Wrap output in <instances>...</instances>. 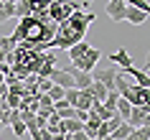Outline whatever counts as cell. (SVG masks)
I'll return each mask as SVG.
<instances>
[{
    "instance_id": "cell-1",
    "label": "cell",
    "mask_w": 150,
    "mask_h": 140,
    "mask_svg": "<svg viewBox=\"0 0 150 140\" xmlns=\"http://www.w3.org/2000/svg\"><path fill=\"white\" fill-rule=\"evenodd\" d=\"M56 28H59V23H54L48 16L46 18L28 16V18H21V23L10 33V38L16 41V46H25L33 51H48L56 36Z\"/></svg>"
},
{
    "instance_id": "cell-2",
    "label": "cell",
    "mask_w": 150,
    "mask_h": 140,
    "mask_svg": "<svg viewBox=\"0 0 150 140\" xmlns=\"http://www.w3.org/2000/svg\"><path fill=\"white\" fill-rule=\"evenodd\" d=\"M97 21V16L92 13V10H84L79 8L76 13H71L64 23H59V28H56V36L54 41H51V48H66L69 51L74 43H79V41H84V36H87V28Z\"/></svg>"
},
{
    "instance_id": "cell-3",
    "label": "cell",
    "mask_w": 150,
    "mask_h": 140,
    "mask_svg": "<svg viewBox=\"0 0 150 140\" xmlns=\"http://www.w3.org/2000/svg\"><path fill=\"white\" fill-rule=\"evenodd\" d=\"M79 8H89V3H74V0H66V3H51V8H48V18L54 21V23H64L71 13H76Z\"/></svg>"
},
{
    "instance_id": "cell-4",
    "label": "cell",
    "mask_w": 150,
    "mask_h": 140,
    "mask_svg": "<svg viewBox=\"0 0 150 140\" xmlns=\"http://www.w3.org/2000/svg\"><path fill=\"white\" fill-rule=\"evenodd\" d=\"M120 74V66L115 64H107V66H94L92 69V82H99V84L107 87V92H115V79Z\"/></svg>"
},
{
    "instance_id": "cell-5",
    "label": "cell",
    "mask_w": 150,
    "mask_h": 140,
    "mask_svg": "<svg viewBox=\"0 0 150 140\" xmlns=\"http://www.w3.org/2000/svg\"><path fill=\"white\" fill-rule=\"evenodd\" d=\"M99 59H102V51H99V48H94V46H89L87 51L79 56V59H74V61H71V66H76L79 71H87V74H92V69L99 64Z\"/></svg>"
},
{
    "instance_id": "cell-6",
    "label": "cell",
    "mask_w": 150,
    "mask_h": 140,
    "mask_svg": "<svg viewBox=\"0 0 150 140\" xmlns=\"http://www.w3.org/2000/svg\"><path fill=\"white\" fill-rule=\"evenodd\" d=\"M120 97H122V99H127L132 107H142V104H148V102H150V89L137 87V84H130L125 92L120 94Z\"/></svg>"
},
{
    "instance_id": "cell-7",
    "label": "cell",
    "mask_w": 150,
    "mask_h": 140,
    "mask_svg": "<svg viewBox=\"0 0 150 140\" xmlns=\"http://www.w3.org/2000/svg\"><path fill=\"white\" fill-rule=\"evenodd\" d=\"M104 13H107L110 21H115V23L125 21V16H127V0H110L107 8H104Z\"/></svg>"
},
{
    "instance_id": "cell-8",
    "label": "cell",
    "mask_w": 150,
    "mask_h": 140,
    "mask_svg": "<svg viewBox=\"0 0 150 140\" xmlns=\"http://www.w3.org/2000/svg\"><path fill=\"white\" fill-rule=\"evenodd\" d=\"M28 3V13L36 18H46L48 8H51V0H25Z\"/></svg>"
},
{
    "instance_id": "cell-9",
    "label": "cell",
    "mask_w": 150,
    "mask_h": 140,
    "mask_svg": "<svg viewBox=\"0 0 150 140\" xmlns=\"http://www.w3.org/2000/svg\"><path fill=\"white\" fill-rule=\"evenodd\" d=\"M107 59H110V64H115V66H120V69L132 66V59H130V54H127V48H117V51L110 54Z\"/></svg>"
},
{
    "instance_id": "cell-10",
    "label": "cell",
    "mask_w": 150,
    "mask_h": 140,
    "mask_svg": "<svg viewBox=\"0 0 150 140\" xmlns=\"http://www.w3.org/2000/svg\"><path fill=\"white\" fill-rule=\"evenodd\" d=\"M66 71H69L71 79L76 82V89H87V87L92 84V74H87V71H79L76 66H69Z\"/></svg>"
},
{
    "instance_id": "cell-11",
    "label": "cell",
    "mask_w": 150,
    "mask_h": 140,
    "mask_svg": "<svg viewBox=\"0 0 150 140\" xmlns=\"http://www.w3.org/2000/svg\"><path fill=\"white\" fill-rule=\"evenodd\" d=\"M54 112L61 117V120H69V117H74V112H76V109L71 107L66 99H59V102H54Z\"/></svg>"
},
{
    "instance_id": "cell-12",
    "label": "cell",
    "mask_w": 150,
    "mask_h": 140,
    "mask_svg": "<svg viewBox=\"0 0 150 140\" xmlns=\"http://www.w3.org/2000/svg\"><path fill=\"white\" fill-rule=\"evenodd\" d=\"M148 13H142V10H137V8H130V5H127V16H125V21H130V23L132 26H142L145 23V21H148Z\"/></svg>"
},
{
    "instance_id": "cell-13",
    "label": "cell",
    "mask_w": 150,
    "mask_h": 140,
    "mask_svg": "<svg viewBox=\"0 0 150 140\" xmlns=\"http://www.w3.org/2000/svg\"><path fill=\"white\" fill-rule=\"evenodd\" d=\"M61 127H64V132H69V135H74V132L84 130V122H79V120H74V117H69V120H61Z\"/></svg>"
},
{
    "instance_id": "cell-14",
    "label": "cell",
    "mask_w": 150,
    "mask_h": 140,
    "mask_svg": "<svg viewBox=\"0 0 150 140\" xmlns=\"http://www.w3.org/2000/svg\"><path fill=\"white\" fill-rule=\"evenodd\" d=\"M89 92H92V97H94V99H99V102H104L107 99V87L104 84H99V82H92V84H89Z\"/></svg>"
},
{
    "instance_id": "cell-15",
    "label": "cell",
    "mask_w": 150,
    "mask_h": 140,
    "mask_svg": "<svg viewBox=\"0 0 150 140\" xmlns=\"http://www.w3.org/2000/svg\"><path fill=\"white\" fill-rule=\"evenodd\" d=\"M125 140H150V125H142V127H135Z\"/></svg>"
},
{
    "instance_id": "cell-16",
    "label": "cell",
    "mask_w": 150,
    "mask_h": 140,
    "mask_svg": "<svg viewBox=\"0 0 150 140\" xmlns=\"http://www.w3.org/2000/svg\"><path fill=\"white\" fill-rule=\"evenodd\" d=\"M8 18H16V5L13 3H0V23H5Z\"/></svg>"
},
{
    "instance_id": "cell-17",
    "label": "cell",
    "mask_w": 150,
    "mask_h": 140,
    "mask_svg": "<svg viewBox=\"0 0 150 140\" xmlns=\"http://www.w3.org/2000/svg\"><path fill=\"white\" fill-rule=\"evenodd\" d=\"M115 109H117V115L122 117V120H127V117H130V112H132V104H130L127 99H122V97H120L117 104H115Z\"/></svg>"
},
{
    "instance_id": "cell-18",
    "label": "cell",
    "mask_w": 150,
    "mask_h": 140,
    "mask_svg": "<svg viewBox=\"0 0 150 140\" xmlns=\"http://www.w3.org/2000/svg\"><path fill=\"white\" fill-rule=\"evenodd\" d=\"M87 48H89V43H87V41H79V43H74V46L69 48V59H71V61H74V59H79V56L84 54Z\"/></svg>"
},
{
    "instance_id": "cell-19",
    "label": "cell",
    "mask_w": 150,
    "mask_h": 140,
    "mask_svg": "<svg viewBox=\"0 0 150 140\" xmlns=\"http://www.w3.org/2000/svg\"><path fill=\"white\" fill-rule=\"evenodd\" d=\"M130 132H132V127H130V125H127V122H122V125H120V127H117V130H115V132H112V135H110V138H115V140H125L127 135H130Z\"/></svg>"
},
{
    "instance_id": "cell-20",
    "label": "cell",
    "mask_w": 150,
    "mask_h": 140,
    "mask_svg": "<svg viewBox=\"0 0 150 140\" xmlns=\"http://www.w3.org/2000/svg\"><path fill=\"white\" fill-rule=\"evenodd\" d=\"M0 51H3V54L16 51V41L10 38V36H0Z\"/></svg>"
},
{
    "instance_id": "cell-21",
    "label": "cell",
    "mask_w": 150,
    "mask_h": 140,
    "mask_svg": "<svg viewBox=\"0 0 150 140\" xmlns=\"http://www.w3.org/2000/svg\"><path fill=\"white\" fill-rule=\"evenodd\" d=\"M51 87H54V82H51V79H41V77H38L36 92H38V94H48V92H51Z\"/></svg>"
},
{
    "instance_id": "cell-22",
    "label": "cell",
    "mask_w": 150,
    "mask_h": 140,
    "mask_svg": "<svg viewBox=\"0 0 150 140\" xmlns=\"http://www.w3.org/2000/svg\"><path fill=\"white\" fill-rule=\"evenodd\" d=\"M10 127H13V135H16V138H23L25 132H28V130H25V122H23V120H16Z\"/></svg>"
},
{
    "instance_id": "cell-23",
    "label": "cell",
    "mask_w": 150,
    "mask_h": 140,
    "mask_svg": "<svg viewBox=\"0 0 150 140\" xmlns=\"http://www.w3.org/2000/svg\"><path fill=\"white\" fill-rule=\"evenodd\" d=\"M48 97H51V99L54 102H59V99H64V97H66V89H61V87H51V92H48Z\"/></svg>"
},
{
    "instance_id": "cell-24",
    "label": "cell",
    "mask_w": 150,
    "mask_h": 140,
    "mask_svg": "<svg viewBox=\"0 0 150 140\" xmlns=\"http://www.w3.org/2000/svg\"><path fill=\"white\" fill-rule=\"evenodd\" d=\"M38 104L41 107H54V99H51L48 94H38Z\"/></svg>"
},
{
    "instance_id": "cell-25",
    "label": "cell",
    "mask_w": 150,
    "mask_h": 140,
    "mask_svg": "<svg viewBox=\"0 0 150 140\" xmlns=\"http://www.w3.org/2000/svg\"><path fill=\"white\" fill-rule=\"evenodd\" d=\"M38 117H43V120H48V117L54 115V107H38V112H36Z\"/></svg>"
},
{
    "instance_id": "cell-26",
    "label": "cell",
    "mask_w": 150,
    "mask_h": 140,
    "mask_svg": "<svg viewBox=\"0 0 150 140\" xmlns=\"http://www.w3.org/2000/svg\"><path fill=\"white\" fill-rule=\"evenodd\" d=\"M64 140H74V135H69V132H64Z\"/></svg>"
},
{
    "instance_id": "cell-27",
    "label": "cell",
    "mask_w": 150,
    "mask_h": 140,
    "mask_svg": "<svg viewBox=\"0 0 150 140\" xmlns=\"http://www.w3.org/2000/svg\"><path fill=\"white\" fill-rule=\"evenodd\" d=\"M145 66H150V54H148V59H145ZM145 66H142V69H145Z\"/></svg>"
},
{
    "instance_id": "cell-28",
    "label": "cell",
    "mask_w": 150,
    "mask_h": 140,
    "mask_svg": "<svg viewBox=\"0 0 150 140\" xmlns=\"http://www.w3.org/2000/svg\"><path fill=\"white\" fill-rule=\"evenodd\" d=\"M0 3H13V5H16V3H18V0H0Z\"/></svg>"
},
{
    "instance_id": "cell-29",
    "label": "cell",
    "mask_w": 150,
    "mask_h": 140,
    "mask_svg": "<svg viewBox=\"0 0 150 140\" xmlns=\"http://www.w3.org/2000/svg\"><path fill=\"white\" fill-rule=\"evenodd\" d=\"M142 71H145V74H148V77H150V66H145V69H142Z\"/></svg>"
},
{
    "instance_id": "cell-30",
    "label": "cell",
    "mask_w": 150,
    "mask_h": 140,
    "mask_svg": "<svg viewBox=\"0 0 150 140\" xmlns=\"http://www.w3.org/2000/svg\"><path fill=\"white\" fill-rule=\"evenodd\" d=\"M145 125H150V112H148V117H145Z\"/></svg>"
},
{
    "instance_id": "cell-31",
    "label": "cell",
    "mask_w": 150,
    "mask_h": 140,
    "mask_svg": "<svg viewBox=\"0 0 150 140\" xmlns=\"http://www.w3.org/2000/svg\"><path fill=\"white\" fill-rule=\"evenodd\" d=\"M0 61H5V54H3V51H0Z\"/></svg>"
},
{
    "instance_id": "cell-32",
    "label": "cell",
    "mask_w": 150,
    "mask_h": 140,
    "mask_svg": "<svg viewBox=\"0 0 150 140\" xmlns=\"http://www.w3.org/2000/svg\"><path fill=\"white\" fill-rule=\"evenodd\" d=\"M51 3H66V0H51Z\"/></svg>"
},
{
    "instance_id": "cell-33",
    "label": "cell",
    "mask_w": 150,
    "mask_h": 140,
    "mask_svg": "<svg viewBox=\"0 0 150 140\" xmlns=\"http://www.w3.org/2000/svg\"><path fill=\"white\" fill-rule=\"evenodd\" d=\"M3 127H5V125H3V122H0V130H3Z\"/></svg>"
},
{
    "instance_id": "cell-34",
    "label": "cell",
    "mask_w": 150,
    "mask_h": 140,
    "mask_svg": "<svg viewBox=\"0 0 150 140\" xmlns=\"http://www.w3.org/2000/svg\"><path fill=\"white\" fill-rule=\"evenodd\" d=\"M104 140H115V138H104Z\"/></svg>"
}]
</instances>
